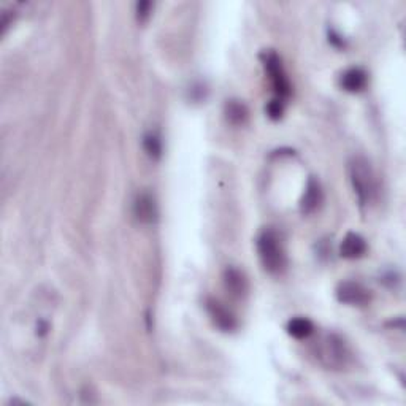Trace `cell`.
<instances>
[{
  "label": "cell",
  "mask_w": 406,
  "mask_h": 406,
  "mask_svg": "<svg viewBox=\"0 0 406 406\" xmlns=\"http://www.w3.org/2000/svg\"><path fill=\"white\" fill-rule=\"evenodd\" d=\"M284 113V102L280 99H273L267 105V115H269L271 120H280Z\"/></svg>",
  "instance_id": "cell-15"
},
{
  "label": "cell",
  "mask_w": 406,
  "mask_h": 406,
  "mask_svg": "<svg viewBox=\"0 0 406 406\" xmlns=\"http://www.w3.org/2000/svg\"><path fill=\"white\" fill-rule=\"evenodd\" d=\"M367 253V241L359 234H348L340 246V254L344 259H361Z\"/></svg>",
  "instance_id": "cell-10"
},
{
  "label": "cell",
  "mask_w": 406,
  "mask_h": 406,
  "mask_svg": "<svg viewBox=\"0 0 406 406\" xmlns=\"http://www.w3.org/2000/svg\"><path fill=\"white\" fill-rule=\"evenodd\" d=\"M349 177L361 205L372 203L378 194L376 177L365 157H354L349 163Z\"/></svg>",
  "instance_id": "cell-2"
},
{
  "label": "cell",
  "mask_w": 406,
  "mask_h": 406,
  "mask_svg": "<svg viewBox=\"0 0 406 406\" xmlns=\"http://www.w3.org/2000/svg\"><path fill=\"white\" fill-rule=\"evenodd\" d=\"M207 310L210 313V316H212V321L214 322L216 327L221 328L223 332L235 330L236 328L235 316L223 305V303H219L218 300L208 299L207 300Z\"/></svg>",
  "instance_id": "cell-7"
},
{
  "label": "cell",
  "mask_w": 406,
  "mask_h": 406,
  "mask_svg": "<svg viewBox=\"0 0 406 406\" xmlns=\"http://www.w3.org/2000/svg\"><path fill=\"white\" fill-rule=\"evenodd\" d=\"M262 63H264L265 71L269 75V78L271 81V86H273L276 99H280L284 102L287 97L291 95V83L289 78H287L284 67H282V63L280 59V56L275 53V51H265L262 54Z\"/></svg>",
  "instance_id": "cell-4"
},
{
  "label": "cell",
  "mask_w": 406,
  "mask_h": 406,
  "mask_svg": "<svg viewBox=\"0 0 406 406\" xmlns=\"http://www.w3.org/2000/svg\"><path fill=\"white\" fill-rule=\"evenodd\" d=\"M153 3L151 2H140L137 3V18L140 23H145L151 14Z\"/></svg>",
  "instance_id": "cell-16"
},
{
  "label": "cell",
  "mask_w": 406,
  "mask_h": 406,
  "mask_svg": "<svg viewBox=\"0 0 406 406\" xmlns=\"http://www.w3.org/2000/svg\"><path fill=\"white\" fill-rule=\"evenodd\" d=\"M324 200V194L321 189V184L316 181V179H310L306 184V191L303 194L302 199V212L305 214L315 213L317 208L321 207Z\"/></svg>",
  "instance_id": "cell-11"
},
{
  "label": "cell",
  "mask_w": 406,
  "mask_h": 406,
  "mask_svg": "<svg viewBox=\"0 0 406 406\" xmlns=\"http://www.w3.org/2000/svg\"><path fill=\"white\" fill-rule=\"evenodd\" d=\"M317 359L327 368L338 370L346 367L349 361H351V351H349L348 344L344 343L343 338L335 335V333H330L319 344Z\"/></svg>",
  "instance_id": "cell-3"
},
{
  "label": "cell",
  "mask_w": 406,
  "mask_h": 406,
  "mask_svg": "<svg viewBox=\"0 0 406 406\" xmlns=\"http://www.w3.org/2000/svg\"><path fill=\"white\" fill-rule=\"evenodd\" d=\"M257 253L262 267L271 275H281L287 269V254L281 235L275 229L262 230L257 238Z\"/></svg>",
  "instance_id": "cell-1"
},
{
  "label": "cell",
  "mask_w": 406,
  "mask_h": 406,
  "mask_svg": "<svg viewBox=\"0 0 406 406\" xmlns=\"http://www.w3.org/2000/svg\"><path fill=\"white\" fill-rule=\"evenodd\" d=\"M133 216L143 224H154L159 218L156 199L150 192L138 194L133 200Z\"/></svg>",
  "instance_id": "cell-6"
},
{
  "label": "cell",
  "mask_w": 406,
  "mask_h": 406,
  "mask_svg": "<svg viewBox=\"0 0 406 406\" xmlns=\"http://www.w3.org/2000/svg\"><path fill=\"white\" fill-rule=\"evenodd\" d=\"M367 83L368 75L361 67H352V69L346 70L340 78V84L343 89L346 92H352V94L363 91L367 87Z\"/></svg>",
  "instance_id": "cell-9"
},
{
  "label": "cell",
  "mask_w": 406,
  "mask_h": 406,
  "mask_svg": "<svg viewBox=\"0 0 406 406\" xmlns=\"http://www.w3.org/2000/svg\"><path fill=\"white\" fill-rule=\"evenodd\" d=\"M248 108L240 100H229L225 104V117L230 124L234 126H240L245 124L246 120H248Z\"/></svg>",
  "instance_id": "cell-13"
},
{
  "label": "cell",
  "mask_w": 406,
  "mask_h": 406,
  "mask_svg": "<svg viewBox=\"0 0 406 406\" xmlns=\"http://www.w3.org/2000/svg\"><path fill=\"white\" fill-rule=\"evenodd\" d=\"M337 299L352 306H365L372 300V294L357 281H343L337 287Z\"/></svg>",
  "instance_id": "cell-5"
},
{
  "label": "cell",
  "mask_w": 406,
  "mask_h": 406,
  "mask_svg": "<svg viewBox=\"0 0 406 406\" xmlns=\"http://www.w3.org/2000/svg\"><path fill=\"white\" fill-rule=\"evenodd\" d=\"M313 332H315V324L308 317H294L287 324V333L295 340H306L313 335Z\"/></svg>",
  "instance_id": "cell-12"
},
{
  "label": "cell",
  "mask_w": 406,
  "mask_h": 406,
  "mask_svg": "<svg viewBox=\"0 0 406 406\" xmlns=\"http://www.w3.org/2000/svg\"><path fill=\"white\" fill-rule=\"evenodd\" d=\"M143 148H145L148 156L157 161V159L162 156L161 137H159L157 133H146L145 138H143Z\"/></svg>",
  "instance_id": "cell-14"
},
{
  "label": "cell",
  "mask_w": 406,
  "mask_h": 406,
  "mask_svg": "<svg viewBox=\"0 0 406 406\" xmlns=\"http://www.w3.org/2000/svg\"><path fill=\"white\" fill-rule=\"evenodd\" d=\"M223 281H224L225 291H227L232 297H235V299H243V297L248 294V289H249L248 280H246L243 271H240L238 269H234V267L225 269Z\"/></svg>",
  "instance_id": "cell-8"
}]
</instances>
